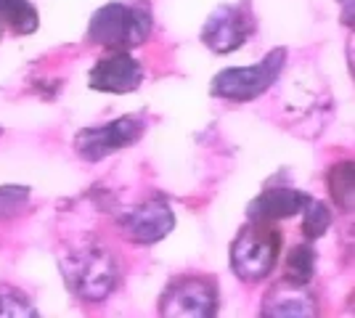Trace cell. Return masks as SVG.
Masks as SVG:
<instances>
[{"label": "cell", "instance_id": "obj_1", "mask_svg": "<svg viewBox=\"0 0 355 318\" xmlns=\"http://www.w3.org/2000/svg\"><path fill=\"white\" fill-rule=\"evenodd\" d=\"M59 271L67 289L80 303H101L119 281L114 252L96 236H80L64 244L59 252Z\"/></svg>", "mask_w": 355, "mask_h": 318}, {"label": "cell", "instance_id": "obj_2", "mask_svg": "<svg viewBox=\"0 0 355 318\" xmlns=\"http://www.w3.org/2000/svg\"><path fill=\"white\" fill-rule=\"evenodd\" d=\"M151 8L146 3H106L90 16L88 43L109 51H133L151 35Z\"/></svg>", "mask_w": 355, "mask_h": 318}, {"label": "cell", "instance_id": "obj_3", "mask_svg": "<svg viewBox=\"0 0 355 318\" xmlns=\"http://www.w3.org/2000/svg\"><path fill=\"white\" fill-rule=\"evenodd\" d=\"M282 255V231L276 223L250 220L231 244V268L241 281L254 284L273 273Z\"/></svg>", "mask_w": 355, "mask_h": 318}, {"label": "cell", "instance_id": "obj_4", "mask_svg": "<svg viewBox=\"0 0 355 318\" xmlns=\"http://www.w3.org/2000/svg\"><path fill=\"white\" fill-rule=\"evenodd\" d=\"M284 67H286V48H276L260 64L218 72L209 91L212 96L228 98V101H254L282 77Z\"/></svg>", "mask_w": 355, "mask_h": 318}, {"label": "cell", "instance_id": "obj_5", "mask_svg": "<svg viewBox=\"0 0 355 318\" xmlns=\"http://www.w3.org/2000/svg\"><path fill=\"white\" fill-rule=\"evenodd\" d=\"M218 284L205 276H178L159 297L164 318H209L218 313Z\"/></svg>", "mask_w": 355, "mask_h": 318}, {"label": "cell", "instance_id": "obj_6", "mask_svg": "<svg viewBox=\"0 0 355 318\" xmlns=\"http://www.w3.org/2000/svg\"><path fill=\"white\" fill-rule=\"evenodd\" d=\"M146 122L138 114L117 117L106 125H93L74 136V152L85 162H101L106 157L117 154L119 149L133 146L138 138L144 136Z\"/></svg>", "mask_w": 355, "mask_h": 318}, {"label": "cell", "instance_id": "obj_7", "mask_svg": "<svg viewBox=\"0 0 355 318\" xmlns=\"http://www.w3.org/2000/svg\"><path fill=\"white\" fill-rule=\"evenodd\" d=\"M114 223L128 242L157 244L175 228V212L162 197H151L114 212Z\"/></svg>", "mask_w": 355, "mask_h": 318}, {"label": "cell", "instance_id": "obj_8", "mask_svg": "<svg viewBox=\"0 0 355 318\" xmlns=\"http://www.w3.org/2000/svg\"><path fill=\"white\" fill-rule=\"evenodd\" d=\"M254 32V16L247 3L218 6L202 27V43L215 53H231L241 48Z\"/></svg>", "mask_w": 355, "mask_h": 318}, {"label": "cell", "instance_id": "obj_9", "mask_svg": "<svg viewBox=\"0 0 355 318\" xmlns=\"http://www.w3.org/2000/svg\"><path fill=\"white\" fill-rule=\"evenodd\" d=\"M144 82V67L128 51H112L96 61L90 69L88 85L101 93H133Z\"/></svg>", "mask_w": 355, "mask_h": 318}, {"label": "cell", "instance_id": "obj_10", "mask_svg": "<svg viewBox=\"0 0 355 318\" xmlns=\"http://www.w3.org/2000/svg\"><path fill=\"white\" fill-rule=\"evenodd\" d=\"M311 202V194L300 188H266L260 197H254L247 207L250 220H263V223H276L284 218H292L305 210Z\"/></svg>", "mask_w": 355, "mask_h": 318}, {"label": "cell", "instance_id": "obj_11", "mask_svg": "<svg viewBox=\"0 0 355 318\" xmlns=\"http://www.w3.org/2000/svg\"><path fill=\"white\" fill-rule=\"evenodd\" d=\"M263 316H318V303L313 297L308 287L295 284L282 279L276 287L268 289V294L263 297Z\"/></svg>", "mask_w": 355, "mask_h": 318}, {"label": "cell", "instance_id": "obj_12", "mask_svg": "<svg viewBox=\"0 0 355 318\" xmlns=\"http://www.w3.org/2000/svg\"><path fill=\"white\" fill-rule=\"evenodd\" d=\"M0 27L14 35H32L40 27V14L32 0H0Z\"/></svg>", "mask_w": 355, "mask_h": 318}, {"label": "cell", "instance_id": "obj_13", "mask_svg": "<svg viewBox=\"0 0 355 318\" xmlns=\"http://www.w3.org/2000/svg\"><path fill=\"white\" fill-rule=\"evenodd\" d=\"M315 273V249L311 244H295L284 260V279L308 287Z\"/></svg>", "mask_w": 355, "mask_h": 318}, {"label": "cell", "instance_id": "obj_14", "mask_svg": "<svg viewBox=\"0 0 355 318\" xmlns=\"http://www.w3.org/2000/svg\"><path fill=\"white\" fill-rule=\"evenodd\" d=\"M329 191H331V199L334 204L340 207L342 212L353 210V191H355V173H353V162H340L329 170Z\"/></svg>", "mask_w": 355, "mask_h": 318}, {"label": "cell", "instance_id": "obj_15", "mask_svg": "<svg viewBox=\"0 0 355 318\" xmlns=\"http://www.w3.org/2000/svg\"><path fill=\"white\" fill-rule=\"evenodd\" d=\"M300 215H302V233H305V239H321L326 231H329V226H331V212H329V207H326L324 202H318V199L313 197Z\"/></svg>", "mask_w": 355, "mask_h": 318}, {"label": "cell", "instance_id": "obj_16", "mask_svg": "<svg viewBox=\"0 0 355 318\" xmlns=\"http://www.w3.org/2000/svg\"><path fill=\"white\" fill-rule=\"evenodd\" d=\"M0 316H37V308L32 300L14 287H0Z\"/></svg>", "mask_w": 355, "mask_h": 318}, {"label": "cell", "instance_id": "obj_17", "mask_svg": "<svg viewBox=\"0 0 355 318\" xmlns=\"http://www.w3.org/2000/svg\"><path fill=\"white\" fill-rule=\"evenodd\" d=\"M30 188L27 186H3L0 188V218H14L27 207Z\"/></svg>", "mask_w": 355, "mask_h": 318}, {"label": "cell", "instance_id": "obj_18", "mask_svg": "<svg viewBox=\"0 0 355 318\" xmlns=\"http://www.w3.org/2000/svg\"><path fill=\"white\" fill-rule=\"evenodd\" d=\"M342 3H345V6H347V11H350V0H342Z\"/></svg>", "mask_w": 355, "mask_h": 318}]
</instances>
